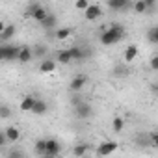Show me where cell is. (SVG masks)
Returning <instances> with one entry per match:
<instances>
[{"label": "cell", "instance_id": "15", "mask_svg": "<svg viewBox=\"0 0 158 158\" xmlns=\"http://www.w3.org/2000/svg\"><path fill=\"white\" fill-rule=\"evenodd\" d=\"M73 61V58H71V54H69V50L65 48V50H58L56 52V63H61V65H67V63H71Z\"/></svg>", "mask_w": 158, "mask_h": 158}, {"label": "cell", "instance_id": "34", "mask_svg": "<svg viewBox=\"0 0 158 158\" xmlns=\"http://www.w3.org/2000/svg\"><path fill=\"white\" fill-rule=\"evenodd\" d=\"M80 101H82V97H78V95H76V97H73V99H71V104L74 106V104H78Z\"/></svg>", "mask_w": 158, "mask_h": 158}, {"label": "cell", "instance_id": "12", "mask_svg": "<svg viewBox=\"0 0 158 158\" xmlns=\"http://www.w3.org/2000/svg\"><path fill=\"white\" fill-rule=\"evenodd\" d=\"M32 58H34V52H32V48H30V47H21V48H19L17 60H19L21 63H28Z\"/></svg>", "mask_w": 158, "mask_h": 158}, {"label": "cell", "instance_id": "33", "mask_svg": "<svg viewBox=\"0 0 158 158\" xmlns=\"http://www.w3.org/2000/svg\"><path fill=\"white\" fill-rule=\"evenodd\" d=\"M143 2L147 4V8H149V10H152V8H154V4H156V0H143Z\"/></svg>", "mask_w": 158, "mask_h": 158}, {"label": "cell", "instance_id": "24", "mask_svg": "<svg viewBox=\"0 0 158 158\" xmlns=\"http://www.w3.org/2000/svg\"><path fill=\"white\" fill-rule=\"evenodd\" d=\"M132 10H134V13H145L149 8H147V4L143 2V0H136V2L132 4Z\"/></svg>", "mask_w": 158, "mask_h": 158}, {"label": "cell", "instance_id": "4", "mask_svg": "<svg viewBox=\"0 0 158 158\" xmlns=\"http://www.w3.org/2000/svg\"><path fill=\"white\" fill-rule=\"evenodd\" d=\"M101 15H102V10H101V6H99V4H89V6L84 10V19H86L88 23L97 21Z\"/></svg>", "mask_w": 158, "mask_h": 158}, {"label": "cell", "instance_id": "22", "mask_svg": "<svg viewBox=\"0 0 158 158\" xmlns=\"http://www.w3.org/2000/svg\"><path fill=\"white\" fill-rule=\"evenodd\" d=\"M34 151H35V154H43L45 156V152H47V139H37L35 145H34Z\"/></svg>", "mask_w": 158, "mask_h": 158}, {"label": "cell", "instance_id": "5", "mask_svg": "<svg viewBox=\"0 0 158 158\" xmlns=\"http://www.w3.org/2000/svg\"><path fill=\"white\" fill-rule=\"evenodd\" d=\"M86 84H88V76H84V74H76L73 80H71V84H69V89L74 91V93H78V91L84 89Z\"/></svg>", "mask_w": 158, "mask_h": 158}, {"label": "cell", "instance_id": "3", "mask_svg": "<svg viewBox=\"0 0 158 158\" xmlns=\"http://www.w3.org/2000/svg\"><path fill=\"white\" fill-rule=\"evenodd\" d=\"M19 48L21 47H13V45H10V47H0V61H2V60H6V61L17 60Z\"/></svg>", "mask_w": 158, "mask_h": 158}, {"label": "cell", "instance_id": "16", "mask_svg": "<svg viewBox=\"0 0 158 158\" xmlns=\"http://www.w3.org/2000/svg\"><path fill=\"white\" fill-rule=\"evenodd\" d=\"M71 35H73V28H58V30H54V39H58V41L69 39Z\"/></svg>", "mask_w": 158, "mask_h": 158}, {"label": "cell", "instance_id": "14", "mask_svg": "<svg viewBox=\"0 0 158 158\" xmlns=\"http://www.w3.org/2000/svg\"><path fill=\"white\" fill-rule=\"evenodd\" d=\"M138 52H139V48H138L136 45H128V47L125 48V61H127V63L134 61L136 56H138Z\"/></svg>", "mask_w": 158, "mask_h": 158}, {"label": "cell", "instance_id": "17", "mask_svg": "<svg viewBox=\"0 0 158 158\" xmlns=\"http://www.w3.org/2000/svg\"><path fill=\"white\" fill-rule=\"evenodd\" d=\"M4 134H6V138H8V141H10V143L17 141V139L21 138V132H19V128H17V127H8V128L4 130Z\"/></svg>", "mask_w": 158, "mask_h": 158}, {"label": "cell", "instance_id": "21", "mask_svg": "<svg viewBox=\"0 0 158 158\" xmlns=\"http://www.w3.org/2000/svg\"><path fill=\"white\" fill-rule=\"evenodd\" d=\"M67 50H69L73 60H82L84 58V48H80V47H69Z\"/></svg>", "mask_w": 158, "mask_h": 158}, {"label": "cell", "instance_id": "20", "mask_svg": "<svg viewBox=\"0 0 158 158\" xmlns=\"http://www.w3.org/2000/svg\"><path fill=\"white\" fill-rule=\"evenodd\" d=\"M88 151H89L88 143H78V145L73 147V154L74 156H84V154H88Z\"/></svg>", "mask_w": 158, "mask_h": 158}, {"label": "cell", "instance_id": "9", "mask_svg": "<svg viewBox=\"0 0 158 158\" xmlns=\"http://www.w3.org/2000/svg\"><path fill=\"white\" fill-rule=\"evenodd\" d=\"M56 60H48V58H45L41 63H39V73H43V74H48V73H54L56 71Z\"/></svg>", "mask_w": 158, "mask_h": 158}, {"label": "cell", "instance_id": "6", "mask_svg": "<svg viewBox=\"0 0 158 158\" xmlns=\"http://www.w3.org/2000/svg\"><path fill=\"white\" fill-rule=\"evenodd\" d=\"M115 149H117V143H115V141H102V143H99V147H97V154L108 156V154H112Z\"/></svg>", "mask_w": 158, "mask_h": 158}, {"label": "cell", "instance_id": "32", "mask_svg": "<svg viewBox=\"0 0 158 158\" xmlns=\"http://www.w3.org/2000/svg\"><path fill=\"white\" fill-rule=\"evenodd\" d=\"M6 143H8V138H6V134L2 130H0V147H4Z\"/></svg>", "mask_w": 158, "mask_h": 158}, {"label": "cell", "instance_id": "7", "mask_svg": "<svg viewBox=\"0 0 158 158\" xmlns=\"http://www.w3.org/2000/svg\"><path fill=\"white\" fill-rule=\"evenodd\" d=\"M106 4L114 11H125L127 8H130L132 2H130V0H106Z\"/></svg>", "mask_w": 158, "mask_h": 158}, {"label": "cell", "instance_id": "8", "mask_svg": "<svg viewBox=\"0 0 158 158\" xmlns=\"http://www.w3.org/2000/svg\"><path fill=\"white\" fill-rule=\"evenodd\" d=\"M56 24H58V19H56V15H52V13H47V17L39 23V26H41L43 30H47V32H54Z\"/></svg>", "mask_w": 158, "mask_h": 158}, {"label": "cell", "instance_id": "30", "mask_svg": "<svg viewBox=\"0 0 158 158\" xmlns=\"http://www.w3.org/2000/svg\"><path fill=\"white\" fill-rule=\"evenodd\" d=\"M149 143H151L152 147L158 145V134H156V132H151V134H149Z\"/></svg>", "mask_w": 158, "mask_h": 158}, {"label": "cell", "instance_id": "25", "mask_svg": "<svg viewBox=\"0 0 158 158\" xmlns=\"http://www.w3.org/2000/svg\"><path fill=\"white\" fill-rule=\"evenodd\" d=\"M47 50H48V48H47L45 45H37L35 48H32L34 56H37V58H45V56H47Z\"/></svg>", "mask_w": 158, "mask_h": 158}, {"label": "cell", "instance_id": "13", "mask_svg": "<svg viewBox=\"0 0 158 158\" xmlns=\"http://www.w3.org/2000/svg\"><path fill=\"white\" fill-rule=\"evenodd\" d=\"M15 32H17L15 24H8V23H6L4 30L0 32V41H8V39H11V37L15 35Z\"/></svg>", "mask_w": 158, "mask_h": 158}, {"label": "cell", "instance_id": "19", "mask_svg": "<svg viewBox=\"0 0 158 158\" xmlns=\"http://www.w3.org/2000/svg\"><path fill=\"white\" fill-rule=\"evenodd\" d=\"M34 101H35V97H34V95H24V97H23V101H21V106H19V108H21L23 112H30V110H32V106H34Z\"/></svg>", "mask_w": 158, "mask_h": 158}, {"label": "cell", "instance_id": "10", "mask_svg": "<svg viewBox=\"0 0 158 158\" xmlns=\"http://www.w3.org/2000/svg\"><path fill=\"white\" fill-rule=\"evenodd\" d=\"M47 110H48V104L43 101V99H35L34 101V106H32V114H35V115H45L47 114Z\"/></svg>", "mask_w": 158, "mask_h": 158}, {"label": "cell", "instance_id": "36", "mask_svg": "<svg viewBox=\"0 0 158 158\" xmlns=\"http://www.w3.org/2000/svg\"><path fill=\"white\" fill-rule=\"evenodd\" d=\"M4 26H6V23H4V21H0V32L4 30Z\"/></svg>", "mask_w": 158, "mask_h": 158}, {"label": "cell", "instance_id": "28", "mask_svg": "<svg viewBox=\"0 0 158 158\" xmlns=\"http://www.w3.org/2000/svg\"><path fill=\"white\" fill-rule=\"evenodd\" d=\"M37 6H39V2H30V4L26 6V10H24V17H28V19H30V17H32V13H34V10H35Z\"/></svg>", "mask_w": 158, "mask_h": 158}, {"label": "cell", "instance_id": "2", "mask_svg": "<svg viewBox=\"0 0 158 158\" xmlns=\"http://www.w3.org/2000/svg\"><path fill=\"white\" fill-rule=\"evenodd\" d=\"M74 114H76L78 119H89L93 115V108H91V104L88 101L82 99L78 104H74Z\"/></svg>", "mask_w": 158, "mask_h": 158}, {"label": "cell", "instance_id": "29", "mask_svg": "<svg viewBox=\"0 0 158 158\" xmlns=\"http://www.w3.org/2000/svg\"><path fill=\"white\" fill-rule=\"evenodd\" d=\"M88 6H89V0H76V2H74V8L80 10V11H84Z\"/></svg>", "mask_w": 158, "mask_h": 158}, {"label": "cell", "instance_id": "11", "mask_svg": "<svg viewBox=\"0 0 158 158\" xmlns=\"http://www.w3.org/2000/svg\"><path fill=\"white\" fill-rule=\"evenodd\" d=\"M61 152V145L56 139H47V152L45 156H58Z\"/></svg>", "mask_w": 158, "mask_h": 158}, {"label": "cell", "instance_id": "18", "mask_svg": "<svg viewBox=\"0 0 158 158\" xmlns=\"http://www.w3.org/2000/svg\"><path fill=\"white\" fill-rule=\"evenodd\" d=\"M47 13H48V11H47V8H43V6L39 4V6L34 10V13H32V17H30V19H34L35 23H41V21L47 17Z\"/></svg>", "mask_w": 158, "mask_h": 158}, {"label": "cell", "instance_id": "1", "mask_svg": "<svg viewBox=\"0 0 158 158\" xmlns=\"http://www.w3.org/2000/svg\"><path fill=\"white\" fill-rule=\"evenodd\" d=\"M123 37H125V28H123V24L114 23L108 30H104V32L101 34V43H102L104 47H112V45L119 43Z\"/></svg>", "mask_w": 158, "mask_h": 158}, {"label": "cell", "instance_id": "27", "mask_svg": "<svg viewBox=\"0 0 158 158\" xmlns=\"http://www.w3.org/2000/svg\"><path fill=\"white\" fill-rule=\"evenodd\" d=\"M10 115H11V108L6 106V104H0V117H2V119H8Z\"/></svg>", "mask_w": 158, "mask_h": 158}, {"label": "cell", "instance_id": "26", "mask_svg": "<svg viewBox=\"0 0 158 158\" xmlns=\"http://www.w3.org/2000/svg\"><path fill=\"white\" fill-rule=\"evenodd\" d=\"M112 127H114V130H115V132H121V130L125 128V121H123L121 117H114V121H112Z\"/></svg>", "mask_w": 158, "mask_h": 158}, {"label": "cell", "instance_id": "35", "mask_svg": "<svg viewBox=\"0 0 158 158\" xmlns=\"http://www.w3.org/2000/svg\"><path fill=\"white\" fill-rule=\"evenodd\" d=\"M10 156H21V152L19 151H13V152H10Z\"/></svg>", "mask_w": 158, "mask_h": 158}, {"label": "cell", "instance_id": "23", "mask_svg": "<svg viewBox=\"0 0 158 158\" xmlns=\"http://www.w3.org/2000/svg\"><path fill=\"white\" fill-rule=\"evenodd\" d=\"M147 41H149L151 45H156V43H158V28H156V26H152V28L147 32Z\"/></svg>", "mask_w": 158, "mask_h": 158}, {"label": "cell", "instance_id": "31", "mask_svg": "<svg viewBox=\"0 0 158 158\" xmlns=\"http://www.w3.org/2000/svg\"><path fill=\"white\" fill-rule=\"evenodd\" d=\"M151 69H152V71L158 69V54H154V56L151 58Z\"/></svg>", "mask_w": 158, "mask_h": 158}]
</instances>
